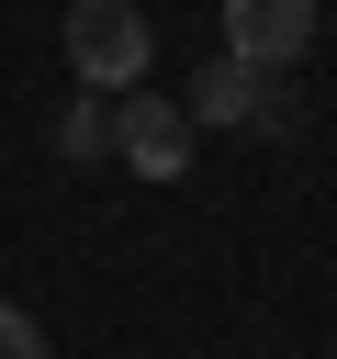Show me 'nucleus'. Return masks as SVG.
Returning <instances> with one entry per match:
<instances>
[{"mask_svg":"<svg viewBox=\"0 0 337 359\" xmlns=\"http://www.w3.org/2000/svg\"><path fill=\"white\" fill-rule=\"evenodd\" d=\"M146 56H157V34H146L135 0H67V67H79L90 90H135Z\"/></svg>","mask_w":337,"mask_h":359,"instance_id":"nucleus-1","label":"nucleus"},{"mask_svg":"<svg viewBox=\"0 0 337 359\" xmlns=\"http://www.w3.org/2000/svg\"><path fill=\"white\" fill-rule=\"evenodd\" d=\"M112 157H124L135 180H180V168H191V112H180L168 90H124V112H112Z\"/></svg>","mask_w":337,"mask_h":359,"instance_id":"nucleus-2","label":"nucleus"},{"mask_svg":"<svg viewBox=\"0 0 337 359\" xmlns=\"http://www.w3.org/2000/svg\"><path fill=\"white\" fill-rule=\"evenodd\" d=\"M303 45H315V0H225V56L292 67Z\"/></svg>","mask_w":337,"mask_h":359,"instance_id":"nucleus-3","label":"nucleus"},{"mask_svg":"<svg viewBox=\"0 0 337 359\" xmlns=\"http://www.w3.org/2000/svg\"><path fill=\"white\" fill-rule=\"evenodd\" d=\"M191 123H258L270 112V67H247V56H213V67H191V101H180Z\"/></svg>","mask_w":337,"mask_h":359,"instance_id":"nucleus-4","label":"nucleus"},{"mask_svg":"<svg viewBox=\"0 0 337 359\" xmlns=\"http://www.w3.org/2000/svg\"><path fill=\"white\" fill-rule=\"evenodd\" d=\"M0 359H45V325H34L22 303H0Z\"/></svg>","mask_w":337,"mask_h":359,"instance_id":"nucleus-5","label":"nucleus"},{"mask_svg":"<svg viewBox=\"0 0 337 359\" xmlns=\"http://www.w3.org/2000/svg\"><path fill=\"white\" fill-rule=\"evenodd\" d=\"M56 146H67V157H90V146H112V123H101V112H90V101H79V112H67V123H56Z\"/></svg>","mask_w":337,"mask_h":359,"instance_id":"nucleus-6","label":"nucleus"}]
</instances>
